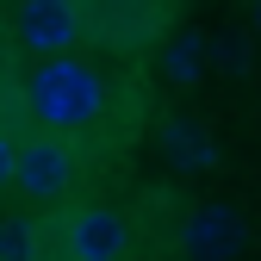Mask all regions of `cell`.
Here are the masks:
<instances>
[{"instance_id": "1", "label": "cell", "mask_w": 261, "mask_h": 261, "mask_svg": "<svg viewBox=\"0 0 261 261\" xmlns=\"http://www.w3.org/2000/svg\"><path fill=\"white\" fill-rule=\"evenodd\" d=\"M25 106L50 130H87L106 112V75L81 56H44L25 81Z\"/></svg>"}, {"instance_id": "2", "label": "cell", "mask_w": 261, "mask_h": 261, "mask_svg": "<svg viewBox=\"0 0 261 261\" xmlns=\"http://www.w3.org/2000/svg\"><path fill=\"white\" fill-rule=\"evenodd\" d=\"M249 243V224L230 199H205V205H193L187 224H180V255L187 261H237Z\"/></svg>"}, {"instance_id": "3", "label": "cell", "mask_w": 261, "mask_h": 261, "mask_svg": "<svg viewBox=\"0 0 261 261\" xmlns=\"http://www.w3.org/2000/svg\"><path fill=\"white\" fill-rule=\"evenodd\" d=\"M62 261H124L130 249V218L112 205H81L62 218Z\"/></svg>"}, {"instance_id": "4", "label": "cell", "mask_w": 261, "mask_h": 261, "mask_svg": "<svg viewBox=\"0 0 261 261\" xmlns=\"http://www.w3.org/2000/svg\"><path fill=\"white\" fill-rule=\"evenodd\" d=\"M75 180V149L62 143V137H25L19 143V162H13V187L25 193L31 205H50L62 199Z\"/></svg>"}, {"instance_id": "5", "label": "cell", "mask_w": 261, "mask_h": 261, "mask_svg": "<svg viewBox=\"0 0 261 261\" xmlns=\"http://www.w3.org/2000/svg\"><path fill=\"white\" fill-rule=\"evenodd\" d=\"M13 38L38 56H69V44L81 38V7L75 0H19Z\"/></svg>"}, {"instance_id": "6", "label": "cell", "mask_w": 261, "mask_h": 261, "mask_svg": "<svg viewBox=\"0 0 261 261\" xmlns=\"http://www.w3.org/2000/svg\"><path fill=\"white\" fill-rule=\"evenodd\" d=\"M162 155H168L180 174H205L218 162V143H212V130L199 118H162Z\"/></svg>"}, {"instance_id": "7", "label": "cell", "mask_w": 261, "mask_h": 261, "mask_svg": "<svg viewBox=\"0 0 261 261\" xmlns=\"http://www.w3.org/2000/svg\"><path fill=\"white\" fill-rule=\"evenodd\" d=\"M205 31H168V44H162V81H174V87H193V81H205Z\"/></svg>"}, {"instance_id": "8", "label": "cell", "mask_w": 261, "mask_h": 261, "mask_svg": "<svg viewBox=\"0 0 261 261\" xmlns=\"http://www.w3.org/2000/svg\"><path fill=\"white\" fill-rule=\"evenodd\" d=\"M0 261H50V224L31 212L0 218Z\"/></svg>"}, {"instance_id": "9", "label": "cell", "mask_w": 261, "mask_h": 261, "mask_svg": "<svg viewBox=\"0 0 261 261\" xmlns=\"http://www.w3.org/2000/svg\"><path fill=\"white\" fill-rule=\"evenodd\" d=\"M13 162H19V143L13 130H0V187H13Z\"/></svg>"}, {"instance_id": "10", "label": "cell", "mask_w": 261, "mask_h": 261, "mask_svg": "<svg viewBox=\"0 0 261 261\" xmlns=\"http://www.w3.org/2000/svg\"><path fill=\"white\" fill-rule=\"evenodd\" d=\"M249 31H255V38H261V0H255V7H249Z\"/></svg>"}, {"instance_id": "11", "label": "cell", "mask_w": 261, "mask_h": 261, "mask_svg": "<svg viewBox=\"0 0 261 261\" xmlns=\"http://www.w3.org/2000/svg\"><path fill=\"white\" fill-rule=\"evenodd\" d=\"M100 7H130V0H100Z\"/></svg>"}]
</instances>
